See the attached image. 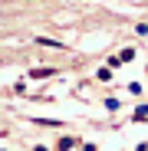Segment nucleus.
<instances>
[{
  "instance_id": "nucleus-1",
  "label": "nucleus",
  "mask_w": 148,
  "mask_h": 151,
  "mask_svg": "<svg viewBox=\"0 0 148 151\" xmlns=\"http://www.w3.org/2000/svg\"><path fill=\"white\" fill-rule=\"evenodd\" d=\"M59 69H53V66H40V69H30L27 72V79H33V82H40V79H53Z\"/></svg>"
},
{
  "instance_id": "nucleus-2",
  "label": "nucleus",
  "mask_w": 148,
  "mask_h": 151,
  "mask_svg": "<svg viewBox=\"0 0 148 151\" xmlns=\"http://www.w3.org/2000/svg\"><path fill=\"white\" fill-rule=\"evenodd\" d=\"M33 43H40V46H49V49H63V43H59V40H46V36H36Z\"/></svg>"
},
{
  "instance_id": "nucleus-3",
  "label": "nucleus",
  "mask_w": 148,
  "mask_h": 151,
  "mask_svg": "<svg viewBox=\"0 0 148 151\" xmlns=\"http://www.w3.org/2000/svg\"><path fill=\"white\" fill-rule=\"evenodd\" d=\"M69 148H76V138H59L56 141V151H69Z\"/></svg>"
},
{
  "instance_id": "nucleus-4",
  "label": "nucleus",
  "mask_w": 148,
  "mask_h": 151,
  "mask_svg": "<svg viewBox=\"0 0 148 151\" xmlns=\"http://www.w3.org/2000/svg\"><path fill=\"white\" fill-rule=\"evenodd\" d=\"M132 118H135V122H145V118H148V105H138V109L132 112Z\"/></svg>"
},
{
  "instance_id": "nucleus-5",
  "label": "nucleus",
  "mask_w": 148,
  "mask_h": 151,
  "mask_svg": "<svg viewBox=\"0 0 148 151\" xmlns=\"http://www.w3.org/2000/svg\"><path fill=\"white\" fill-rule=\"evenodd\" d=\"M33 125H43V128H56L63 122H53V118H33Z\"/></svg>"
},
{
  "instance_id": "nucleus-6",
  "label": "nucleus",
  "mask_w": 148,
  "mask_h": 151,
  "mask_svg": "<svg viewBox=\"0 0 148 151\" xmlns=\"http://www.w3.org/2000/svg\"><path fill=\"white\" fill-rule=\"evenodd\" d=\"M105 109H109V112H118V109H122V102H118V99H112V95H109V99H105Z\"/></svg>"
},
{
  "instance_id": "nucleus-7",
  "label": "nucleus",
  "mask_w": 148,
  "mask_h": 151,
  "mask_svg": "<svg viewBox=\"0 0 148 151\" xmlns=\"http://www.w3.org/2000/svg\"><path fill=\"white\" fill-rule=\"evenodd\" d=\"M129 92H132V95H142L145 86H142V82H129Z\"/></svg>"
},
{
  "instance_id": "nucleus-8",
  "label": "nucleus",
  "mask_w": 148,
  "mask_h": 151,
  "mask_svg": "<svg viewBox=\"0 0 148 151\" xmlns=\"http://www.w3.org/2000/svg\"><path fill=\"white\" fill-rule=\"evenodd\" d=\"M99 79L109 82V79H112V69H109V66H102V69H99Z\"/></svg>"
},
{
  "instance_id": "nucleus-9",
  "label": "nucleus",
  "mask_w": 148,
  "mask_h": 151,
  "mask_svg": "<svg viewBox=\"0 0 148 151\" xmlns=\"http://www.w3.org/2000/svg\"><path fill=\"white\" fill-rule=\"evenodd\" d=\"M122 63H129V59H135V49H122V56H118Z\"/></svg>"
},
{
  "instance_id": "nucleus-10",
  "label": "nucleus",
  "mask_w": 148,
  "mask_h": 151,
  "mask_svg": "<svg viewBox=\"0 0 148 151\" xmlns=\"http://www.w3.org/2000/svg\"><path fill=\"white\" fill-rule=\"evenodd\" d=\"M33 151H49V148H43V145H36V148H33Z\"/></svg>"
}]
</instances>
